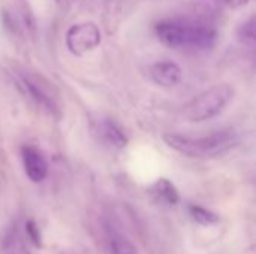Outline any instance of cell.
I'll return each instance as SVG.
<instances>
[{
  "label": "cell",
  "mask_w": 256,
  "mask_h": 254,
  "mask_svg": "<svg viewBox=\"0 0 256 254\" xmlns=\"http://www.w3.org/2000/svg\"><path fill=\"white\" fill-rule=\"evenodd\" d=\"M0 253L2 254H32L27 243L24 240L22 231L18 228V225H12L6 234L3 235V240L0 243Z\"/></svg>",
  "instance_id": "cell-9"
},
{
  "label": "cell",
  "mask_w": 256,
  "mask_h": 254,
  "mask_svg": "<svg viewBox=\"0 0 256 254\" xmlns=\"http://www.w3.org/2000/svg\"><path fill=\"white\" fill-rule=\"evenodd\" d=\"M158 39L176 49H195L207 51L216 43V30L201 21H190L182 18L164 19L154 27Z\"/></svg>",
  "instance_id": "cell-1"
},
{
  "label": "cell",
  "mask_w": 256,
  "mask_h": 254,
  "mask_svg": "<svg viewBox=\"0 0 256 254\" xmlns=\"http://www.w3.org/2000/svg\"><path fill=\"white\" fill-rule=\"evenodd\" d=\"M164 141L170 148L183 156L192 159H214L232 150L240 142V138L236 130L224 129L201 138H192L178 133H165Z\"/></svg>",
  "instance_id": "cell-2"
},
{
  "label": "cell",
  "mask_w": 256,
  "mask_h": 254,
  "mask_svg": "<svg viewBox=\"0 0 256 254\" xmlns=\"http://www.w3.org/2000/svg\"><path fill=\"white\" fill-rule=\"evenodd\" d=\"M96 135L99 136V139L106 144L111 148H117L122 150L128 145L129 139L126 136V133L123 132V129L112 120H100L96 124Z\"/></svg>",
  "instance_id": "cell-8"
},
{
  "label": "cell",
  "mask_w": 256,
  "mask_h": 254,
  "mask_svg": "<svg viewBox=\"0 0 256 254\" xmlns=\"http://www.w3.org/2000/svg\"><path fill=\"white\" fill-rule=\"evenodd\" d=\"M152 195L160 201L162 204L166 205H177L180 201V193L177 190V187L168 180V178H159L156 180V183L152 186Z\"/></svg>",
  "instance_id": "cell-11"
},
{
  "label": "cell",
  "mask_w": 256,
  "mask_h": 254,
  "mask_svg": "<svg viewBox=\"0 0 256 254\" xmlns=\"http://www.w3.org/2000/svg\"><path fill=\"white\" fill-rule=\"evenodd\" d=\"M238 37L244 43H254L256 39L255 16H250L246 22H243L238 28Z\"/></svg>",
  "instance_id": "cell-13"
},
{
  "label": "cell",
  "mask_w": 256,
  "mask_h": 254,
  "mask_svg": "<svg viewBox=\"0 0 256 254\" xmlns=\"http://www.w3.org/2000/svg\"><path fill=\"white\" fill-rule=\"evenodd\" d=\"M106 240L110 254H138L135 246L116 226L106 225Z\"/></svg>",
  "instance_id": "cell-10"
},
{
  "label": "cell",
  "mask_w": 256,
  "mask_h": 254,
  "mask_svg": "<svg viewBox=\"0 0 256 254\" xmlns=\"http://www.w3.org/2000/svg\"><path fill=\"white\" fill-rule=\"evenodd\" d=\"M228 7L231 9H240L243 6H246L249 3V0H222Z\"/></svg>",
  "instance_id": "cell-15"
},
{
  "label": "cell",
  "mask_w": 256,
  "mask_h": 254,
  "mask_svg": "<svg viewBox=\"0 0 256 254\" xmlns=\"http://www.w3.org/2000/svg\"><path fill=\"white\" fill-rule=\"evenodd\" d=\"M150 76L160 87H174L182 79V69L172 60H162L150 67Z\"/></svg>",
  "instance_id": "cell-7"
},
{
  "label": "cell",
  "mask_w": 256,
  "mask_h": 254,
  "mask_svg": "<svg viewBox=\"0 0 256 254\" xmlns=\"http://www.w3.org/2000/svg\"><path fill=\"white\" fill-rule=\"evenodd\" d=\"M16 81L21 91L27 94L38 106L44 108L54 117H60L62 109L58 105V99L54 93V88L45 78L32 72H22L18 75Z\"/></svg>",
  "instance_id": "cell-4"
},
{
  "label": "cell",
  "mask_w": 256,
  "mask_h": 254,
  "mask_svg": "<svg viewBox=\"0 0 256 254\" xmlns=\"http://www.w3.org/2000/svg\"><path fill=\"white\" fill-rule=\"evenodd\" d=\"M21 157L27 178L33 183H42L48 175V163L42 153L33 145H22Z\"/></svg>",
  "instance_id": "cell-6"
},
{
  "label": "cell",
  "mask_w": 256,
  "mask_h": 254,
  "mask_svg": "<svg viewBox=\"0 0 256 254\" xmlns=\"http://www.w3.org/2000/svg\"><path fill=\"white\" fill-rule=\"evenodd\" d=\"M24 231H26V235H27L30 244H33L36 249H40L42 247V237H40V231H39L38 225L34 223V220H27L24 223Z\"/></svg>",
  "instance_id": "cell-14"
},
{
  "label": "cell",
  "mask_w": 256,
  "mask_h": 254,
  "mask_svg": "<svg viewBox=\"0 0 256 254\" xmlns=\"http://www.w3.org/2000/svg\"><path fill=\"white\" fill-rule=\"evenodd\" d=\"M234 94L236 90L231 84L225 82L213 85L184 105L183 117L189 123H202L212 120L231 103Z\"/></svg>",
  "instance_id": "cell-3"
},
{
  "label": "cell",
  "mask_w": 256,
  "mask_h": 254,
  "mask_svg": "<svg viewBox=\"0 0 256 254\" xmlns=\"http://www.w3.org/2000/svg\"><path fill=\"white\" fill-rule=\"evenodd\" d=\"M57 4H66V3H69L70 0H54Z\"/></svg>",
  "instance_id": "cell-16"
},
{
  "label": "cell",
  "mask_w": 256,
  "mask_h": 254,
  "mask_svg": "<svg viewBox=\"0 0 256 254\" xmlns=\"http://www.w3.org/2000/svg\"><path fill=\"white\" fill-rule=\"evenodd\" d=\"M188 211H189V216L192 217V220L201 226H216L220 222V217L216 213H213L201 205L190 204L188 207Z\"/></svg>",
  "instance_id": "cell-12"
},
{
  "label": "cell",
  "mask_w": 256,
  "mask_h": 254,
  "mask_svg": "<svg viewBox=\"0 0 256 254\" xmlns=\"http://www.w3.org/2000/svg\"><path fill=\"white\" fill-rule=\"evenodd\" d=\"M100 40H102L100 30L92 21L74 24L66 31V46L69 52L76 57L86 55L93 49H96Z\"/></svg>",
  "instance_id": "cell-5"
}]
</instances>
